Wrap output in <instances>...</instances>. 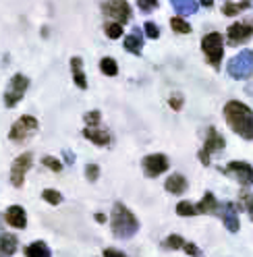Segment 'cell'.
<instances>
[{
    "mask_svg": "<svg viewBox=\"0 0 253 257\" xmlns=\"http://www.w3.org/2000/svg\"><path fill=\"white\" fill-rule=\"evenodd\" d=\"M224 118L236 135L247 141H253V110L241 102H228L224 106Z\"/></svg>",
    "mask_w": 253,
    "mask_h": 257,
    "instance_id": "cell-1",
    "label": "cell"
},
{
    "mask_svg": "<svg viewBox=\"0 0 253 257\" xmlns=\"http://www.w3.org/2000/svg\"><path fill=\"white\" fill-rule=\"evenodd\" d=\"M110 226H112V234L116 238H131L139 230V220L135 214L126 207L124 203H114L112 216H110Z\"/></svg>",
    "mask_w": 253,
    "mask_h": 257,
    "instance_id": "cell-2",
    "label": "cell"
},
{
    "mask_svg": "<svg viewBox=\"0 0 253 257\" xmlns=\"http://www.w3.org/2000/svg\"><path fill=\"white\" fill-rule=\"evenodd\" d=\"M201 50L208 56V62L214 69H220V62H222L224 56V38L218 34V31H212L201 40Z\"/></svg>",
    "mask_w": 253,
    "mask_h": 257,
    "instance_id": "cell-3",
    "label": "cell"
},
{
    "mask_svg": "<svg viewBox=\"0 0 253 257\" xmlns=\"http://www.w3.org/2000/svg\"><path fill=\"white\" fill-rule=\"evenodd\" d=\"M226 71L232 79H249L253 75V50H241L232 56Z\"/></svg>",
    "mask_w": 253,
    "mask_h": 257,
    "instance_id": "cell-4",
    "label": "cell"
},
{
    "mask_svg": "<svg viewBox=\"0 0 253 257\" xmlns=\"http://www.w3.org/2000/svg\"><path fill=\"white\" fill-rule=\"evenodd\" d=\"M27 87H29V79H27L25 75H21V73L13 75V79L9 81V87H7V91H5V104H7L9 108L17 106V104L21 102V98L25 95Z\"/></svg>",
    "mask_w": 253,
    "mask_h": 257,
    "instance_id": "cell-5",
    "label": "cell"
},
{
    "mask_svg": "<svg viewBox=\"0 0 253 257\" xmlns=\"http://www.w3.org/2000/svg\"><path fill=\"white\" fill-rule=\"evenodd\" d=\"M222 172L226 176H232L234 181H239L243 187H251L253 185V166L247 164V162H230L228 166L222 168Z\"/></svg>",
    "mask_w": 253,
    "mask_h": 257,
    "instance_id": "cell-6",
    "label": "cell"
},
{
    "mask_svg": "<svg viewBox=\"0 0 253 257\" xmlns=\"http://www.w3.org/2000/svg\"><path fill=\"white\" fill-rule=\"evenodd\" d=\"M102 11L110 19H114V23H120V25L131 19V7L126 0H108V3L102 5Z\"/></svg>",
    "mask_w": 253,
    "mask_h": 257,
    "instance_id": "cell-7",
    "label": "cell"
},
{
    "mask_svg": "<svg viewBox=\"0 0 253 257\" xmlns=\"http://www.w3.org/2000/svg\"><path fill=\"white\" fill-rule=\"evenodd\" d=\"M36 131H38V120L34 116H21L17 122L11 126L9 137L13 141H25L27 137H31Z\"/></svg>",
    "mask_w": 253,
    "mask_h": 257,
    "instance_id": "cell-8",
    "label": "cell"
},
{
    "mask_svg": "<svg viewBox=\"0 0 253 257\" xmlns=\"http://www.w3.org/2000/svg\"><path fill=\"white\" fill-rule=\"evenodd\" d=\"M31 160H34V156H31V154H21L13 162V166H11V183H13V187H21L23 185L25 174L31 168Z\"/></svg>",
    "mask_w": 253,
    "mask_h": 257,
    "instance_id": "cell-9",
    "label": "cell"
},
{
    "mask_svg": "<svg viewBox=\"0 0 253 257\" xmlns=\"http://www.w3.org/2000/svg\"><path fill=\"white\" fill-rule=\"evenodd\" d=\"M141 166H144L146 176L154 179V176H158V174H162V172L168 170V158L164 154H150V156L144 158Z\"/></svg>",
    "mask_w": 253,
    "mask_h": 257,
    "instance_id": "cell-10",
    "label": "cell"
},
{
    "mask_svg": "<svg viewBox=\"0 0 253 257\" xmlns=\"http://www.w3.org/2000/svg\"><path fill=\"white\" fill-rule=\"evenodd\" d=\"M251 38H253V27L249 23H232L226 31V40H228L230 46L245 44Z\"/></svg>",
    "mask_w": 253,
    "mask_h": 257,
    "instance_id": "cell-11",
    "label": "cell"
},
{
    "mask_svg": "<svg viewBox=\"0 0 253 257\" xmlns=\"http://www.w3.org/2000/svg\"><path fill=\"white\" fill-rule=\"evenodd\" d=\"M226 146V141L224 137L220 135L214 126L208 128V137H205V143H203V150L208 152V154H214V152H222Z\"/></svg>",
    "mask_w": 253,
    "mask_h": 257,
    "instance_id": "cell-12",
    "label": "cell"
},
{
    "mask_svg": "<svg viewBox=\"0 0 253 257\" xmlns=\"http://www.w3.org/2000/svg\"><path fill=\"white\" fill-rule=\"evenodd\" d=\"M5 218L13 228H25L27 226V216H25V210L21 205H11L5 214Z\"/></svg>",
    "mask_w": 253,
    "mask_h": 257,
    "instance_id": "cell-13",
    "label": "cell"
},
{
    "mask_svg": "<svg viewBox=\"0 0 253 257\" xmlns=\"http://www.w3.org/2000/svg\"><path fill=\"white\" fill-rule=\"evenodd\" d=\"M222 222L230 232H239V216H236V207L234 203H224L222 205Z\"/></svg>",
    "mask_w": 253,
    "mask_h": 257,
    "instance_id": "cell-14",
    "label": "cell"
},
{
    "mask_svg": "<svg viewBox=\"0 0 253 257\" xmlns=\"http://www.w3.org/2000/svg\"><path fill=\"white\" fill-rule=\"evenodd\" d=\"M71 71H73V81L79 89H87V79H85V73H83V60L79 56H73L71 58Z\"/></svg>",
    "mask_w": 253,
    "mask_h": 257,
    "instance_id": "cell-15",
    "label": "cell"
},
{
    "mask_svg": "<svg viewBox=\"0 0 253 257\" xmlns=\"http://www.w3.org/2000/svg\"><path fill=\"white\" fill-rule=\"evenodd\" d=\"M83 137L89 139V141H93V143H96V146H100V148H106L108 143H110L108 131H104V128H96V126L83 128Z\"/></svg>",
    "mask_w": 253,
    "mask_h": 257,
    "instance_id": "cell-16",
    "label": "cell"
},
{
    "mask_svg": "<svg viewBox=\"0 0 253 257\" xmlns=\"http://www.w3.org/2000/svg\"><path fill=\"white\" fill-rule=\"evenodd\" d=\"M164 189L168 193H172V195H181V193L187 191V179L183 174H172V176H168V179H166Z\"/></svg>",
    "mask_w": 253,
    "mask_h": 257,
    "instance_id": "cell-17",
    "label": "cell"
},
{
    "mask_svg": "<svg viewBox=\"0 0 253 257\" xmlns=\"http://www.w3.org/2000/svg\"><path fill=\"white\" fill-rule=\"evenodd\" d=\"M141 48H144V40H141L139 29H135L131 36L124 38V50L131 52V54H135V56H139V54H141Z\"/></svg>",
    "mask_w": 253,
    "mask_h": 257,
    "instance_id": "cell-18",
    "label": "cell"
},
{
    "mask_svg": "<svg viewBox=\"0 0 253 257\" xmlns=\"http://www.w3.org/2000/svg\"><path fill=\"white\" fill-rule=\"evenodd\" d=\"M170 5L175 9V13H179V15H193L199 9L195 0H170Z\"/></svg>",
    "mask_w": 253,
    "mask_h": 257,
    "instance_id": "cell-19",
    "label": "cell"
},
{
    "mask_svg": "<svg viewBox=\"0 0 253 257\" xmlns=\"http://www.w3.org/2000/svg\"><path fill=\"white\" fill-rule=\"evenodd\" d=\"M17 251V238L13 234H0V257H11Z\"/></svg>",
    "mask_w": 253,
    "mask_h": 257,
    "instance_id": "cell-20",
    "label": "cell"
},
{
    "mask_svg": "<svg viewBox=\"0 0 253 257\" xmlns=\"http://www.w3.org/2000/svg\"><path fill=\"white\" fill-rule=\"evenodd\" d=\"M25 257H52L50 249L46 243H42V240H36V243H31L25 247Z\"/></svg>",
    "mask_w": 253,
    "mask_h": 257,
    "instance_id": "cell-21",
    "label": "cell"
},
{
    "mask_svg": "<svg viewBox=\"0 0 253 257\" xmlns=\"http://www.w3.org/2000/svg\"><path fill=\"white\" fill-rule=\"evenodd\" d=\"M218 210V201L212 193H205L203 199L197 203V214H214Z\"/></svg>",
    "mask_w": 253,
    "mask_h": 257,
    "instance_id": "cell-22",
    "label": "cell"
},
{
    "mask_svg": "<svg viewBox=\"0 0 253 257\" xmlns=\"http://www.w3.org/2000/svg\"><path fill=\"white\" fill-rule=\"evenodd\" d=\"M247 7H249V0H245V3H224L222 13L226 15V17H232V15H239L241 11H245Z\"/></svg>",
    "mask_w": 253,
    "mask_h": 257,
    "instance_id": "cell-23",
    "label": "cell"
},
{
    "mask_svg": "<svg viewBox=\"0 0 253 257\" xmlns=\"http://www.w3.org/2000/svg\"><path fill=\"white\" fill-rule=\"evenodd\" d=\"M100 71L104 73V75H108V77H114L116 73H118V64H116V60L114 58H102L100 60Z\"/></svg>",
    "mask_w": 253,
    "mask_h": 257,
    "instance_id": "cell-24",
    "label": "cell"
},
{
    "mask_svg": "<svg viewBox=\"0 0 253 257\" xmlns=\"http://www.w3.org/2000/svg\"><path fill=\"white\" fill-rule=\"evenodd\" d=\"M177 214L183 216V218L197 216V205H193L191 201H181V203L177 205Z\"/></svg>",
    "mask_w": 253,
    "mask_h": 257,
    "instance_id": "cell-25",
    "label": "cell"
},
{
    "mask_svg": "<svg viewBox=\"0 0 253 257\" xmlns=\"http://www.w3.org/2000/svg\"><path fill=\"white\" fill-rule=\"evenodd\" d=\"M42 199L48 201L50 205H58V203L62 201V195H60L58 191H54V189H44V191H42Z\"/></svg>",
    "mask_w": 253,
    "mask_h": 257,
    "instance_id": "cell-26",
    "label": "cell"
},
{
    "mask_svg": "<svg viewBox=\"0 0 253 257\" xmlns=\"http://www.w3.org/2000/svg\"><path fill=\"white\" fill-rule=\"evenodd\" d=\"M170 27L177 31V34H189L191 31V25H189L187 21H183L181 17H172L170 19Z\"/></svg>",
    "mask_w": 253,
    "mask_h": 257,
    "instance_id": "cell-27",
    "label": "cell"
},
{
    "mask_svg": "<svg viewBox=\"0 0 253 257\" xmlns=\"http://www.w3.org/2000/svg\"><path fill=\"white\" fill-rule=\"evenodd\" d=\"M104 31H106V36H108L110 40H118V38L122 36V25H120V23H108V25L104 27Z\"/></svg>",
    "mask_w": 253,
    "mask_h": 257,
    "instance_id": "cell-28",
    "label": "cell"
},
{
    "mask_svg": "<svg viewBox=\"0 0 253 257\" xmlns=\"http://www.w3.org/2000/svg\"><path fill=\"white\" fill-rule=\"evenodd\" d=\"M183 245H185V240H183L181 234H170V236L164 240V247H166V249H183Z\"/></svg>",
    "mask_w": 253,
    "mask_h": 257,
    "instance_id": "cell-29",
    "label": "cell"
},
{
    "mask_svg": "<svg viewBox=\"0 0 253 257\" xmlns=\"http://www.w3.org/2000/svg\"><path fill=\"white\" fill-rule=\"evenodd\" d=\"M42 164H44L46 168H50L52 172H60V170H62V164L58 162L56 158H52V156H46V158L42 160Z\"/></svg>",
    "mask_w": 253,
    "mask_h": 257,
    "instance_id": "cell-30",
    "label": "cell"
},
{
    "mask_svg": "<svg viewBox=\"0 0 253 257\" xmlns=\"http://www.w3.org/2000/svg\"><path fill=\"white\" fill-rule=\"evenodd\" d=\"M144 31H146V36H148L150 40H158V38H160V29H158V25L152 23V21H148V23L144 25Z\"/></svg>",
    "mask_w": 253,
    "mask_h": 257,
    "instance_id": "cell-31",
    "label": "cell"
},
{
    "mask_svg": "<svg viewBox=\"0 0 253 257\" xmlns=\"http://www.w3.org/2000/svg\"><path fill=\"white\" fill-rule=\"evenodd\" d=\"M98 176H100L98 164H87V166H85V179H87V181H98Z\"/></svg>",
    "mask_w": 253,
    "mask_h": 257,
    "instance_id": "cell-32",
    "label": "cell"
},
{
    "mask_svg": "<svg viewBox=\"0 0 253 257\" xmlns=\"http://www.w3.org/2000/svg\"><path fill=\"white\" fill-rule=\"evenodd\" d=\"M137 7L144 13H152L158 7V0H137Z\"/></svg>",
    "mask_w": 253,
    "mask_h": 257,
    "instance_id": "cell-33",
    "label": "cell"
},
{
    "mask_svg": "<svg viewBox=\"0 0 253 257\" xmlns=\"http://www.w3.org/2000/svg\"><path fill=\"white\" fill-rule=\"evenodd\" d=\"M85 122H87L89 126H96V124L100 122V112H98V110L87 112V114H85Z\"/></svg>",
    "mask_w": 253,
    "mask_h": 257,
    "instance_id": "cell-34",
    "label": "cell"
},
{
    "mask_svg": "<svg viewBox=\"0 0 253 257\" xmlns=\"http://www.w3.org/2000/svg\"><path fill=\"white\" fill-rule=\"evenodd\" d=\"M168 106H170L172 110H181V108H183V95H179V93L172 95V98L168 100Z\"/></svg>",
    "mask_w": 253,
    "mask_h": 257,
    "instance_id": "cell-35",
    "label": "cell"
},
{
    "mask_svg": "<svg viewBox=\"0 0 253 257\" xmlns=\"http://www.w3.org/2000/svg\"><path fill=\"white\" fill-rule=\"evenodd\" d=\"M183 249H185V253H187V255H199V247H197V245H193V243H185V245H183Z\"/></svg>",
    "mask_w": 253,
    "mask_h": 257,
    "instance_id": "cell-36",
    "label": "cell"
},
{
    "mask_svg": "<svg viewBox=\"0 0 253 257\" xmlns=\"http://www.w3.org/2000/svg\"><path fill=\"white\" fill-rule=\"evenodd\" d=\"M104 257H126V255L118 249H104Z\"/></svg>",
    "mask_w": 253,
    "mask_h": 257,
    "instance_id": "cell-37",
    "label": "cell"
},
{
    "mask_svg": "<svg viewBox=\"0 0 253 257\" xmlns=\"http://www.w3.org/2000/svg\"><path fill=\"white\" fill-rule=\"evenodd\" d=\"M199 160H201L203 166H208V164H210V154L205 152V150H201V152H199Z\"/></svg>",
    "mask_w": 253,
    "mask_h": 257,
    "instance_id": "cell-38",
    "label": "cell"
},
{
    "mask_svg": "<svg viewBox=\"0 0 253 257\" xmlns=\"http://www.w3.org/2000/svg\"><path fill=\"white\" fill-rule=\"evenodd\" d=\"M65 160H67V164H75V156H73V152H69V150H65Z\"/></svg>",
    "mask_w": 253,
    "mask_h": 257,
    "instance_id": "cell-39",
    "label": "cell"
},
{
    "mask_svg": "<svg viewBox=\"0 0 253 257\" xmlns=\"http://www.w3.org/2000/svg\"><path fill=\"white\" fill-rule=\"evenodd\" d=\"M96 222L104 224V222H106V216H104V214H96Z\"/></svg>",
    "mask_w": 253,
    "mask_h": 257,
    "instance_id": "cell-40",
    "label": "cell"
},
{
    "mask_svg": "<svg viewBox=\"0 0 253 257\" xmlns=\"http://www.w3.org/2000/svg\"><path fill=\"white\" fill-rule=\"evenodd\" d=\"M199 3H201L203 7H208V9H210V7L214 5V0H199Z\"/></svg>",
    "mask_w": 253,
    "mask_h": 257,
    "instance_id": "cell-41",
    "label": "cell"
},
{
    "mask_svg": "<svg viewBox=\"0 0 253 257\" xmlns=\"http://www.w3.org/2000/svg\"><path fill=\"white\" fill-rule=\"evenodd\" d=\"M247 212H249V216H251V220H253V203H251V207H249Z\"/></svg>",
    "mask_w": 253,
    "mask_h": 257,
    "instance_id": "cell-42",
    "label": "cell"
}]
</instances>
